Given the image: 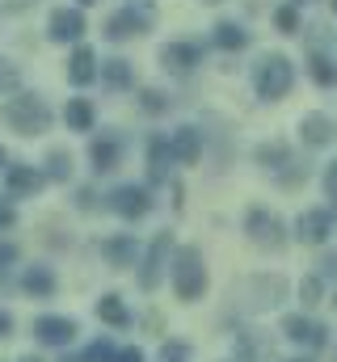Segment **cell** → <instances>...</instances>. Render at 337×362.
I'll list each match as a JSON object with an SVG mask.
<instances>
[{"label":"cell","mask_w":337,"mask_h":362,"mask_svg":"<svg viewBox=\"0 0 337 362\" xmlns=\"http://www.w3.org/2000/svg\"><path fill=\"white\" fill-rule=\"evenodd\" d=\"M0 118H4L8 131H17V135H25V139H38V135L51 131V122H55L47 97H38V93H13V97L4 101Z\"/></svg>","instance_id":"cell-1"},{"label":"cell","mask_w":337,"mask_h":362,"mask_svg":"<svg viewBox=\"0 0 337 362\" xmlns=\"http://www.w3.org/2000/svg\"><path fill=\"white\" fill-rule=\"evenodd\" d=\"M168 278H173V295L181 303H198L207 295V262H202V249L198 245H181L173 249V262H168Z\"/></svg>","instance_id":"cell-2"},{"label":"cell","mask_w":337,"mask_h":362,"mask_svg":"<svg viewBox=\"0 0 337 362\" xmlns=\"http://www.w3.org/2000/svg\"><path fill=\"white\" fill-rule=\"evenodd\" d=\"M295 85V64L282 55V51H265L257 64H253V93L261 101H282Z\"/></svg>","instance_id":"cell-3"},{"label":"cell","mask_w":337,"mask_h":362,"mask_svg":"<svg viewBox=\"0 0 337 362\" xmlns=\"http://www.w3.org/2000/svg\"><path fill=\"white\" fill-rule=\"evenodd\" d=\"M152 21H156V0H127L122 8H114V13L105 17V30H101V34H105L110 42H122V38L148 34Z\"/></svg>","instance_id":"cell-4"},{"label":"cell","mask_w":337,"mask_h":362,"mask_svg":"<svg viewBox=\"0 0 337 362\" xmlns=\"http://www.w3.org/2000/svg\"><path fill=\"white\" fill-rule=\"evenodd\" d=\"M287 295H291L287 278L253 274V278H245V282L236 286V308H241V312H270V308H278Z\"/></svg>","instance_id":"cell-5"},{"label":"cell","mask_w":337,"mask_h":362,"mask_svg":"<svg viewBox=\"0 0 337 362\" xmlns=\"http://www.w3.org/2000/svg\"><path fill=\"white\" fill-rule=\"evenodd\" d=\"M173 249H177L173 232H156V236H152V245L139 253L135 282H139V291H144V295H156V286H161V278H165L168 262H173Z\"/></svg>","instance_id":"cell-6"},{"label":"cell","mask_w":337,"mask_h":362,"mask_svg":"<svg viewBox=\"0 0 337 362\" xmlns=\"http://www.w3.org/2000/svg\"><path fill=\"white\" fill-rule=\"evenodd\" d=\"M245 236H249V245H257V249L278 253V249L287 245V223H282V215H278V211H270V206H257V202H253L249 211H245Z\"/></svg>","instance_id":"cell-7"},{"label":"cell","mask_w":337,"mask_h":362,"mask_svg":"<svg viewBox=\"0 0 337 362\" xmlns=\"http://www.w3.org/2000/svg\"><path fill=\"white\" fill-rule=\"evenodd\" d=\"M202 55H207V47L198 38H173V42L161 47V68L173 72V76H190V72H198Z\"/></svg>","instance_id":"cell-8"},{"label":"cell","mask_w":337,"mask_h":362,"mask_svg":"<svg viewBox=\"0 0 337 362\" xmlns=\"http://www.w3.org/2000/svg\"><path fill=\"white\" fill-rule=\"evenodd\" d=\"M168 148H173V165L194 169V165H202V156H207V131L194 127V122H181V127L168 135Z\"/></svg>","instance_id":"cell-9"},{"label":"cell","mask_w":337,"mask_h":362,"mask_svg":"<svg viewBox=\"0 0 337 362\" xmlns=\"http://www.w3.org/2000/svg\"><path fill=\"white\" fill-rule=\"evenodd\" d=\"M122 152H127V135H118V131H97V135L88 139V165H93V173H114V169L122 165Z\"/></svg>","instance_id":"cell-10"},{"label":"cell","mask_w":337,"mask_h":362,"mask_svg":"<svg viewBox=\"0 0 337 362\" xmlns=\"http://www.w3.org/2000/svg\"><path fill=\"white\" fill-rule=\"evenodd\" d=\"M333 236V211L325 206H308L295 215V240L299 245H312V249H325Z\"/></svg>","instance_id":"cell-11"},{"label":"cell","mask_w":337,"mask_h":362,"mask_svg":"<svg viewBox=\"0 0 337 362\" xmlns=\"http://www.w3.org/2000/svg\"><path fill=\"white\" fill-rule=\"evenodd\" d=\"M76 320L72 316H55V312H47V316H38L34 320V341L38 346H47V350H68L72 341H76Z\"/></svg>","instance_id":"cell-12"},{"label":"cell","mask_w":337,"mask_h":362,"mask_svg":"<svg viewBox=\"0 0 337 362\" xmlns=\"http://www.w3.org/2000/svg\"><path fill=\"white\" fill-rule=\"evenodd\" d=\"M152 189L148 185H135V181H122L114 194H110V211L114 215H122V219H144L148 211H152Z\"/></svg>","instance_id":"cell-13"},{"label":"cell","mask_w":337,"mask_h":362,"mask_svg":"<svg viewBox=\"0 0 337 362\" xmlns=\"http://www.w3.org/2000/svg\"><path fill=\"white\" fill-rule=\"evenodd\" d=\"M84 30H88L84 8H51V17H47V38L51 42L76 47V42H84Z\"/></svg>","instance_id":"cell-14"},{"label":"cell","mask_w":337,"mask_h":362,"mask_svg":"<svg viewBox=\"0 0 337 362\" xmlns=\"http://www.w3.org/2000/svg\"><path fill=\"white\" fill-rule=\"evenodd\" d=\"M232 362H274V337L261 325L236 329V358Z\"/></svg>","instance_id":"cell-15"},{"label":"cell","mask_w":337,"mask_h":362,"mask_svg":"<svg viewBox=\"0 0 337 362\" xmlns=\"http://www.w3.org/2000/svg\"><path fill=\"white\" fill-rule=\"evenodd\" d=\"M42 185H47V177L34 165H8L4 169V198H38Z\"/></svg>","instance_id":"cell-16"},{"label":"cell","mask_w":337,"mask_h":362,"mask_svg":"<svg viewBox=\"0 0 337 362\" xmlns=\"http://www.w3.org/2000/svg\"><path fill=\"white\" fill-rule=\"evenodd\" d=\"M97 68H101L97 51H93L88 42H76L72 55H68V85H72V89H88V85L97 81Z\"/></svg>","instance_id":"cell-17"},{"label":"cell","mask_w":337,"mask_h":362,"mask_svg":"<svg viewBox=\"0 0 337 362\" xmlns=\"http://www.w3.org/2000/svg\"><path fill=\"white\" fill-rule=\"evenodd\" d=\"M299 139H304L308 148H329L337 139V122L325 110H308V114L299 118Z\"/></svg>","instance_id":"cell-18"},{"label":"cell","mask_w":337,"mask_h":362,"mask_svg":"<svg viewBox=\"0 0 337 362\" xmlns=\"http://www.w3.org/2000/svg\"><path fill=\"white\" fill-rule=\"evenodd\" d=\"M101 257L110 270H131V266H139V240L131 232H118L101 245Z\"/></svg>","instance_id":"cell-19"},{"label":"cell","mask_w":337,"mask_h":362,"mask_svg":"<svg viewBox=\"0 0 337 362\" xmlns=\"http://www.w3.org/2000/svg\"><path fill=\"white\" fill-rule=\"evenodd\" d=\"M148 181L152 185H165L168 181V173H173V148H168V135H148Z\"/></svg>","instance_id":"cell-20"},{"label":"cell","mask_w":337,"mask_h":362,"mask_svg":"<svg viewBox=\"0 0 337 362\" xmlns=\"http://www.w3.org/2000/svg\"><path fill=\"white\" fill-rule=\"evenodd\" d=\"M17 286H21L30 299H47V295H55V291H59V278H55L51 266H21Z\"/></svg>","instance_id":"cell-21"},{"label":"cell","mask_w":337,"mask_h":362,"mask_svg":"<svg viewBox=\"0 0 337 362\" xmlns=\"http://www.w3.org/2000/svg\"><path fill=\"white\" fill-rule=\"evenodd\" d=\"M253 160L270 173V177H278L291 160H295V152H291V144H282V139H270V144H257L253 148Z\"/></svg>","instance_id":"cell-22"},{"label":"cell","mask_w":337,"mask_h":362,"mask_svg":"<svg viewBox=\"0 0 337 362\" xmlns=\"http://www.w3.org/2000/svg\"><path fill=\"white\" fill-rule=\"evenodd\" d=\"M97 76H101V85L110 93H127V89H135V64L131 59H105L101 68H97Z\"/></svg>","instance_id":"cell-23"},{"label":"cell","mask_w":337,"mask_h":362,"mask_svg":"<svg viewBox=\"0 0 337 362\" xmlns=\"http://www.w3.org/2000/svg\"><path fill=\"white\" fill-rule=\"evenodd\" d=\"M97 320L101 325H110V329H131V308H127V299L118 295V291H105L101 299H97Z\"/></svg>","instance_id":"cell-24"},{"label":"cell","mask_w":337,"mask_h":362,"mask_svg":"<svg viewBox=\"0 0 337 362\" xmlns=\"http://www.w3.org/2000/svg\"><path fill=\"white\" fill-rule=\"evenodd\" d=\"M64 122H68V131L88 135V131L97 127V105H93L88 97H72V101L64 105Z\"/></svg>","instance_id":"cell-25"},{"label":"cell","mask_w":337,"mask_h":362,"mask_svg":"<svg viewBox=\"0 0 337 362\" xmlns=\"http://www.w3.org/2000/svg\"><path fill=\"white\" fill-rule=\"evenodd\" d=\"M42 177L55 181V185H68L72 181V173H76V165H72V152L68 148H47V156H42Z\"/></svg>","instance_id":"cell-26"},{"label":"cell","mask_w":337,"mask_h":362,"mask_svg":"<svg viewBox=\"0 0 337 362\" xmlns=\"http://www.w3.org/2000/svg\"><path fill=\"white\" fill-rule=\"evenodd\" d=\"M211 30H215L211 42H215L219 51H245V47H249V30H245L241 21H215Z\"/></svg>","instance_id":"cell-27"},{"label":"cell","mask_w":337,"mask_h":362,"mask_svg":"<svg viewBox=\"0 0 337 362\" xmlns=\"http://www.w3.org/2000/svg\"><path fill=\"white\" fill-rule=\"evenodd\" d=\"M308 76L321 89H337V59L329 51H308Z\"/></svg>","instance_id":"cell-28"},{"label":"cell","mask_w":337,"mask_h":362,"mask_svg":"<svg viewBox=\"0 0 337 362\" xmlns=\"http://www.w3.org/2000/svg\"><path fill=\"white\" fill-rule=\"evenodd\" d=\"M312 329H316V320L308 312H287L282 316V337L295 341V346H308L312 341Z\"/></svg>","instance_id":"cell-29"},{"label":"cell","mask_w":337,"mask_h":362,"mask_svg":"<svg viewBox=\"0 0 337 362\" xmlns=\"http://www.w3.org/2000/svg\"><path fill=\"white\" fill-rule=\"evenodd\" d=\"M274 30H278V34H287V38H291V34H304V17H299V8H295L291 0L274 8Z\"/></svg>","instance_id":"cell-30"},{"label":"cell","mask_w":337,"mask_h":362,"mask_svg":"<svg viewBox=\"0 0 337 362\" xmlns=\"http://www.w3.org/2000/svg\"><path fill=\"white\" fill-rule=\"evenodd\" d=\"M299 303H304V312H312V308H321V303H325V278H321L316 270L299 282Z\"/></svg>","instance_id":"cell-31"},{"label":"cell","mask_w":337,"mask_h":362,"mask_svg":"<svg viewBox=\"0 0 337 362\" xmlns=\"http://www.w3.org/2000/svg\"><path fill=\"white\" fill-rule=\"evenodd\" d=\"M114 354H118V346H114L110 337H93L76 358H81V362H114Z\"/></svg>","instance_id":"cell-32"},{"label":"cell","mask_w":337,"mask_h":362,"mask_svg":"<svg viewBox=\"0 0 337 362\" xmlns=\"http://www.w3.org/2000/svg\"><path fill=\"white\" fill-rule=\"evenodd\" d=\"M0 93H21V68L8 59V55H0Z\"/></svg>","instance_id":"cell-33"},{"label":"cell","mask_w":337,"mask_h":362,"mask_svg":"<svg viewBox=\"0 0 337 362\" xmlns=\"http://www.w3.org/2000/svg\"><path fill=\"white\" fill-rule=\"evenodd\" d=\"M168 105H173V101H168V93H161V89L139 93V110H144V114H165Z\"/></svg>","instance_id":"cell-34"},{"label":"cell","mask_w":337,"mask_h":362,"mask_svg":"<svg viewBox=\"0 0 337 362\" xmlns=\"http://www.w3.org/2000/svg\"><path fill=\"white\" fill-rule=\"evenodd\" d=\"M190 358H194L190 341H165L161 346V362H190Z\"/></svg>","instance_id":"cell-35"},{"label":"cell","mask_w":337,"mask_h":362,"mask_svg":"<svg viewBox=\"0 0 337 362\" xmlns=\"http://www.w3.org/2000/svg\"><path fill=\"white\" fill-rule=\"evenodd\" d=\"M325 198H329V206H333V219H337V156L325 165Z\"/></svg>","instance_id":"cell-36"},{"label":"cell","mask_w":337,"mask_h":362,"mask_svg":"<svg viewBox=\"0 0 337 362\" xmlns=\"http://www.w3.org/2000/svg\"><path fill=\"white\" fill-rule=\"evenodd\" d=\"M316 274L329 282V278H337V249H325L321 253V262H316Z\"/></svg>","instance_id":"cell-37"},{"label":"cell","mask_w":337,"mask_h":362,"mask_svg":"<svg viewBox=\"0 0 337 362\" xmlns=\"http://www.w3.org/2000/svg\"><path fill=\"white\" fill-rule=\"evenodd\" d=\"M72 202H76V211H97L101 202H97V189H88V185H81L76 194H72Z\"/></svg>","instance_id":"cell-38"},{"label":"cell","mask_w":337,"mask_h":362,"mask_svg":"<svg viewBox=\"0 0 337 362\" xmlns=\"http://www.w3.org/2000/svg\"><path fill=\"white\" fill-rule=\"evenodd\" d=\"M13 223H17V211H13V198H4V194H0V232H8Z\"/></svg>","instance_id":"cell-39"},{"label":"cell","mask_w":337,"mask_h":362,"mask_svg":"<svg viewBox=\"0 0 337 362\" xmlns=\"http://www.w3.org/2000/svg\"><path fill=\"white\" fill-rule=\"evenodd\" d=\"M325 346H329V325H316V329H312V341H308V350L316 354V350H325Z\"/></svg>","instance_id":"cell-40"},{"label":"cell","mask_w":337,"mask_h":362,"mask_svg":"<svg viewBox=\"0 0 337 362\" xmlns=\"http://www.w3.org/2000/svg\"><path fill=\"white\" fill-rule=\"evenodd\" d=\"M17 245H8V240H0V270H8V266H17Z\"/></svg>","instance_id":"cell-41"},{"label":"cell","mask_w":337,"mask_h":362,"mask_svg":"<svg viewBox=\"0 0 337 362\" xmlns=\"http://www.w3.org/2000/svg\"><path fill=\"white\" fill-rule=\"evenodd\" d=\"M144 329H148V333H161V329H165V316H161L156 308H148V312H144Z\"/></svg>","instance_id":"cell-42"},{"label":"cell","mask_w":337,"mask_h":362,"mask_svg":"<svg viewBox=\"0 0 337 362\" xmlns=\"http://www.w3.org/2000/svg\"><path fill=\"white\" fill-rule=\"evenodd\" d=\"M114 362H148V358H144V350H139V346H122V350L114 354Z\"/></svg>","instance_id":"cell-43"},{"label":"cell","mask_w":337,"mask_h":362,"mask_svg":"<svg viewBox=\"0 0 337 362\" xmlns=\"http://www.w3.org/2000/svg\"><path fill=\"white\" fill-rule=\"evenodd\" d=\"M8 333H13V316H8V312H4V308H0V341H4V337H8Z\"/></svg>","instance_id":"cell-44"},{"label":"cell","mask_w":337,"mask_h":362,"mask_svg":"<svg viewBox=\"0 0 337 362\" xmlns=\"http://www.w3.org/2000/svg\"><path fill=\"white\" fill-rule=\"evenodd\" d=\"M181 198H185V189H181V181H173V211H181V206H185Z\"/></svg>","instance_id":"cell-45"},{"label":"cell","mask_w":337,"mask_h":362,"mask_svg":"<svg viewBox=\"0 0 337 362\" xmlns=\"http://www.w3.org/2000/svg\"><path fill=\"white\" fill-rule=\"evenodd\" d=\"M0 169H8V152H4V144H0Z\"/></svg>","instance_id":"cell-46"},{"label":"cell","mask_w":337,"mask_h":362,"mask_svg":"<svg viewBox=\"0 0 337 362\" xmlns=\"http://www.w3.org/2000/svg\"><path fill=\"white\" fill-rule=\"evenodd\" d=\"M21 362H42V358H38V354H25V358H21Z\"/></svg>","instance_id":"cell-47"},{"label":"cell","mask_w":337,"mask_h":362,"mask_svg":"<svg viewBox=\"0 0 337 362\" xmlns=\"http://www.w3.org/2000/svg\"><path fill=\"white\" fill-rule=\"evenodd\" d=\"M291 4H295V8H299V4H316V0H291Z\"/></svg>","instance_id":"cell-48"},{"label":"cell","mask_w":337,"mask_h":362,"mask_svg":"<svg viewBox=\"0 0 337 362\" xmlns=\"http://www.w3.org/2000/svg\"><path fill=\"white\" fill-rule=\"evenodd\" d=\"M84 4H97V0H76V8H84Z\"/></svg>","instance_id":"cell-49"},{"label":"cell","mask_w":337,"mask_h":362,"mask_svg":"<svg viewBox=\"0 0 337 362\" xmlns=\"http://www.w3.org/2000/svg\"><path fill=\"white\" fill-rule=\"evenodd\" d=\"M287 362H312V358H287Z\"/></svg>","instance_id":"cell-50"},{"label":"cell","mask_w":337,"mask_h":362,"mask_svg":"<svg viewBox=\"0 0 337 362\" xmlns=\"http://www.w3.org/2000/svg\"><path fill=\"white\" fill-rule=\"evenodd\" d=\"M329 4H333V17H337V0H329Z\"/></svg>","instance_id":"cell-51"},{"label":"cell","mask_w":337,"mask_h":362,"mask_svg":"<svg viewBox=\"0 0 337 362\" xmlns=\"http://www.w3.org/2000/svg\"><path fill=\"white\" fill-rule=\"evenodd\" d=\"M333 312H337V291H333Z\"/></svg>","instance_id":"cell-52"}]
</instances>
